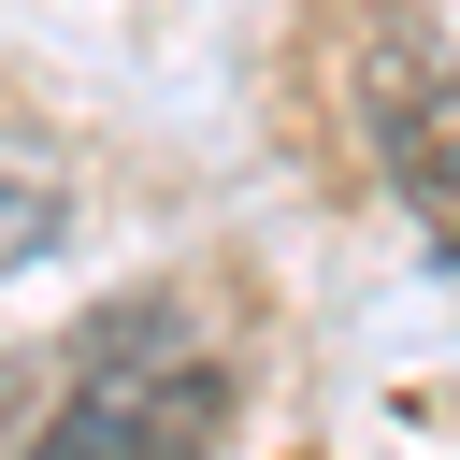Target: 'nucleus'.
I'll list each match as a JSON object with an SVG mask.
<instances>
[{"mask_svg":"<svg viewBox=\"0 0 460 460\" xmlns=\"http://www.w3.org/2000/svg\"><path fill=\"white\" fill-rule=\"evenodd\" d=\"M230 402H244V388H230V345H216L187 302H115V316L72 345L29 460H216V446H230Z\"/></svg>","mask_w":460,"mask_h":460,"instance_id":"obj_1","label":"nucleus"},{"mask_svg":"<svg viewBox=\"0 0 460 460\" xmlns=\"http://www.w3.org/2000/svg\"><path fill=\"white\" fill-rule=\"evenodd\" d=\"M374 144H388L402 201L460 244V72H388L374 86Z\"/></svg>","mask_w":460,"mask_h":460,"instance_id":"obj_2","label":"nucleus"}]
</instances>
